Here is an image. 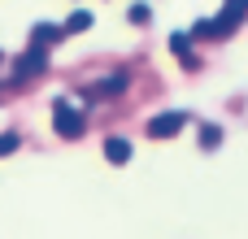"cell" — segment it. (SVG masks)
Wrapping results in <instances>:
<instances>
[{
    "instance_id": "2",
    "label": "cell",
    "mask_w": 248,
    "mask_h": 239,
    "mask_svg": "<svg viewBox=\"0 0 248 239\" xmlns=\"http://www.w3.org/2000/svg\"><path fill=\"white\" fill-rule=\"evenodd\" d=\"M187 122H192L187 109H170V113H157V118L148 122V135H153V139H174Z\"/></svg>"
},
{
    "instance_id": "8",
    "label": "cell",
    "mask_w": 248,
    "mask_h": 239,
    "mask_svg": "<svg viewBox=\"0 0 248 239\" xmlns=\"http://www.w3.org/2000/svg\"><path fill=\"white\" fill-rule=\"evenodd\" d=\"M122 87H126V74H113V78H100L87 96H113V91H122Z\"/></svg>"
},
{
    "instance_id": "3",
    "label": "cell",
    "mask_w": 248,
    "mask_h": 239,
    "mask_svg": "<svg viewBox=\"0 0 248 239\" xmlns=\"http://www.w3.org/2000/svg\"><path fill=\"white\" fill-rule=\"evenodd\" d=\"M44 65H48V57H44V48H35V44H31V48H26V52H22L17 61H13V78H17V83H26V78H35V74H44Z\"/></svg>"
},
{
    "instance_id": "11",
    "label": "cell",
    "mask_w": 248,
    "mask_h": 239,
    "mask_svg": "<svg viewBox=\"0 0 248 239\" xmlns=\"http://www.w3.org/2000/svg\"><path fill=\"white\" fill-rule=\"evenodd\" d=\"M131 22L144 26V22H148V4H131Z\"/></svg>"
},
{
    "instance_id": "13",
    "label": "cell",
    "mask_w": 248,
    "mask_h": 239,
    "mask_svg": "<svg viewBox=\"0 0 248 239\" xmlns=\"http://www.w3.org/2000/svg\"><path fill=\"white\" fill-rule=\"evenodd\" d=\"M13 148H17V135H13V131H9V135H0V157H9Z\"/></svg>"
},
{
    "instance_id": "5",
    "label": "cell",
    "mask_w": 248,
    "mask_h": 239,
    "mask_svg": "<svg viewBox=\"0 0 248 239\" xmlns=\"http://www.w3.org/2000/svg\"><path fill=\"white\" fill-rule=\"evenodd\" d=\"M57 39H65V35H61V26H52V22H39V26H31V44H35V48H44V44H57Z\"/></svg>"
},
{
    "instance_id": "10",
    "label": "cell",
    "mask_w": 248,
    "mask_h": 239,
    "mask_svg": "<svg viewBox=\"0 0 248 239\" xmlns=\"http://www.w3.org/2000/svg\"><path fill=\"white\" fill-rule=\"evenodd\" d=\"M222 13L240 22V17H244V13H248V0H227V9H222Z\"/></svg>"
},
{
    "instance_id": "12",
    "label": "cell",
    "mask_w": 248,
    "mask_h": 239,
    "mask_svg": "<svg viewBox=\"0 0 248 239\" xmlns=\"http://www.w3.org/2000/svg\"><path fill=\"white\" fill-rule=\"evenodd\" d=\"M196 39H218V35H214V22H209V17H205V22H196Z\"/></svg>"
},
{
    "instance_id": "14",
    "label": "cell",
    "mask_w": 248,
    "mask_h": 239,
    "mask_svg": "<svg viewBox=\"0 0 248 239\" xmlns=\"http://www.w3.org/2000/svg\"><path fill=\"white\" fill-rule=\"evenodd\" d=\"M0 65H4V52H0Z\"/></svg>"
},
{
    "instance_id": "9",
    "label": "cell",
    "mask_w": 248,
    "mask_h": 239,
    "mask_svg": "<svg viewBox=\"0 0 248 239\" xmlns=\"http://www.w3.org/2000/svg\"><path fill=\"white\" fill-rule=\"evenodd\" d=\"M222 144V126H201V148H218Z\"/></svg>"
},
{
    "instance_id": "1",
    "label": "cell",
    "mask_w": 248,
    "mask_h": 239,
    "mask_svg": "<svg viewBox=\"0 0 248 239\" xmlns=\"http://www.w3.org/2000/svg\"><path fill=\"white\" fill-rule=\"evenodd\" d=\"M52 126H57V135H61V139H78V135H83V126H87V118H83L70 100H57V105H52Z\"/></svg>"
},
{
    "instance_id": "4",
    "label": "cell",
    "mask_w": 248,
    "mask_h": 239,
    "mask_svg": "<svg viewBox=\"0 0 248 239\" xmlns=\"http://www.w3.org/2000/svg\"><path fill=\"white\" fill-rule=\"evenodd\" d=\"M105 157H109L113 165H126V161H131V144H126L122 135H109V139H105Z\"/></svg>"
},
{
    "instance_id": "6",
    "label": "cell",
    "mask_w": 248,
    "mask_h": 239,
    "mask_svg": "<svg viewBox=\"0 0 248 239\" xmlns=\"http://www.w3.org/2000/svg\"><path fill=\"white\" fill-rule=\"evenodd\" d=\"M170 48H174V57H179L183 65H196V57H192V39H187V30H174V35H170Z\"/></svg>"
},
{
    "instance_id": "7",
    "label": "cell",
    "mask_w": 248,
    "mask_h": 239,
    "mask_svg": "<svg viewBox=\"0 0 248 239\" xmlns=\"http://www.w3.org/2000/svg\"><path fill=\"white\" fill-rule=\"evenodd\" d=\"M78 30H92V13H87V9L70 13V17H65V26H61V35H78Z\"/></svg>"
}]
</instances>
